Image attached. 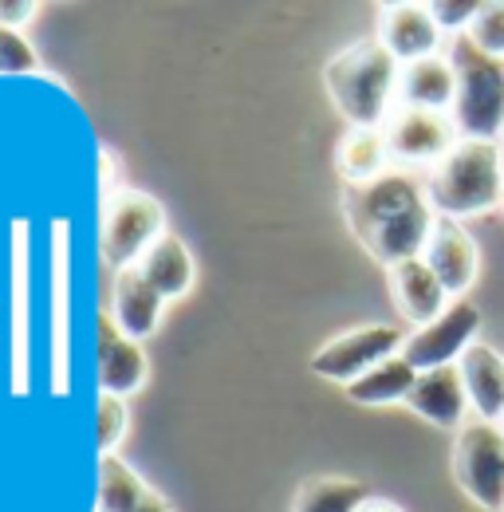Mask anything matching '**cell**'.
<instances>
[{"instance_id": "cell-6", "label": "cell", "mask_w": 504, "mask_h": 512, "mask_svg": "<svg viewBox=\"0 0 504 512\" xmlns=\"http://www.w3.org/2000/svg\"><path fill=\"white\" fill-rule=\"evenodd\" d=\"M453 477L473 505L504 512V430L493 422H465L453 446Z\"/></svg>"}, {"instance_id": "cell-29", "label": "cell", "mask_w": 504, "mask_h": 512, "mask_svg": "<svg viewBox=\"0 0 504 512\" xmlns=\"http://www.w3.org/2000/svg\"><path fill=\"white\" fill-rule=\"evenodd\" d=\"M359 512H402V509H398L394 501H382V497H371V501H367V505H363Z\"/></svg>"}, {"instance_id": "cell-17", "label": "cell", "mask_w": 504, "mask_h": 512, "mask_svg": "<svg viewBox=\"0 0 504 512\" xmlns=\"http://www.w3.org/2000/svg\"><path fill=\"white\" fill-rule=\"evenodd\" d=\"M461 383L469 394V406L481 422H504V355L493 351L489 343H473L461 355Z\"/></svg>"}, {"instance_id": "cell-18", "label": "cell", "mask_w": 504, "mask_h": 512, "mask_svg": "<svg viewBox=\"0 0 504 512\" xmlns=\"http://www.w3.org/2000/svg\"><path fill=\"white\" fill-rule=\"evenodd\" d=\"M134 268L150 280V288H154L166 304L189 296V292H193V280H197L193 253L186 249V241H182V237H174V233H166L162 241H154V249L142 256Z\"/></svg>"}, {"instance_id": "cell-28", "label": "cell", "mask_w": 504, "mask_h": 512, "mask_svg": "<svg viewBox=\"0 0 504 512\" xmlns=\"http://www.w3.org/2000/svg\"><path fill=\"white\" fill-rule=\"evenodd\" d=\"M138 512H174V509H170V501H166V497H158V493H150V497H146V501L138 505Z\"/></svg>"}, {"instance_id": "cell-25", "label": "cell", "mask_w": 504, "mask_h": 512, "mask_svg": "<svg viewBox=\"0 0 504 512\" xmlns=\"http://www.w3.org/2000/svg\"><path fill=\"white\" fill-rule=\"evenodd\" d=\"M0 71H4V75H28V71H40V60H36L32 44H28L20 32L0 28Z\"/></svg>"}, {"instance_id": "cell-30", "label": "cell", "mask_w": 504, "mask_h": 512, "mask_svg": "<svg viewBox=\"0 0 504 512\" xmlns=\"http://www.w3.org/2000/svg\"><path fill=\"white\" fill-rule=\"evenodd\" d=\"M501 430H504V422H501Z\"/></svg>"}, {"instance_id": "cell-15", "label": "cell", "mask_w": 504, "mask_h": 512, "mask_svg": "<svg viewBox=\"0 0 504 512\" xmlns=\"http://www.w3.org/2000/svg\"><path fill=\"white\" fill-rule=\"evenodd\" d=\"M406 406L438 430H461L469 422V410H473L465 383H461V367L453 363V367H438V371H422Z\"/></svg>"}, {"instance_id": "cell-10", "label": "cell", "mask_w": 504, "mask_h": 512, "mask_svg": "<svg viewBox=\"0 0 504 512\" xmlns=\"http://www.w3.org/2000/svg\"><path fill=\"white\" fill-rule=\"evenodd\" d=\"M375 40L398 64H414L441 52V28L430 4H382Z\"/></svg>"}, {"instance_id": "cell-26", "label": "cell", "mask_w": 504, "mask_h": 512, "mask_svg": "<svg viewBox=\"0 0 504 512\" xmlns=\"http://www.w3.org/2000/svg\"><path fill=\"white\" fill-rule=\"evenodd\" d=\"M481 4H485V0H430V12H434L441 32L461 36V32H469V24H473V16L481 12Z\"/></svg>"}, {"instance_id": "cell-24", "label": "cell", "mask_w": 504, "mask_h": 512, "mask_svg": "<svg viewBox=\"0 0 504 512\" xmlns=\"http://www.w3.org/2000/svg\"><path fill=\"white\" fill-rule=\"evenodd\" d=\"M465 36H469L485 56L504 60V0H485Z\"/></svg>"}, {"instance_id": "cell-7", "label": "cell", "mask_w": 504, "mask_h": 512, "mask_svg": "<svg viewBox=\"0 0 504 512\" xmlns=\"http://www.w3.org/2000/svg\"><path fill=\"white\" fill-rule=\"evenodd\" d=\"M382 138H386V150H390V166L406 170V174H414V170L430 174L441 158L461 142L453 115L418 111V107H394L386 127H382Z\"/></svg>"}, {"instance_id": "cell-22", "label": "cell", "mask_w": 504, "mask_h": 512, "mask_svg": "<svg viewBox=\"0 0 504 512\" xmlns=\"http://www.w3.org/2000/svg\"><path fill=\"white\" fill-rule=\"evenodd\" d=\"M371 501V489L363 481L347 477H312L300 485L292 512H359Z\"/></svg>"}, {"instance_id": "cell-9", "label": "cell", "mask_w": 504, "mask_h": 512, "mask_svg": "<svg viewBox=\"0 0 504 512\" xmlns=\"http://www.w3.org/2000/svg\"><path fill=\"white\" fill-rule=\"evenodd\" d=\"M477 331H481V308H477L473 300H453L438 320L406 331L402 359H406L418 375H422V371H438V367H453V363H461V355L477 343Z\"/></svg>"}, {"instance_id": "cell-13", "label": "cell", "mask_w": 504, "mask_h": 512, "mask_svg": "<svg viewBox=\"0 0 504 512\" xmlns=\"http://www.w3.org/2000/svg\"><path fill=\"white\" fill-rule=\"evenodd\" d=\"M166 312V300L150 288V280L138 272V268H123L111 276V292H107V316L111 323L130 335V339H150L162 323Z\"/></svg>"}, {"instance_id": "cell-14", "label": "cell", "mask_w": 504, "mask_h": 512, "mask_svg": "<svg viewBox=\"0 0 504 512\" xmlns=\"http://www.w3.org/2000/svg\"><path fill=\"white\" fill-rule=\"evenodd\" d=\"M390 272V296H394V308L398 316L410 323V327H426L430 320H438L441 312L453 304L449 292L441 288V280L434 276V268L414 256V260H402Z\"/></svg>"}, {"instance_id": "cell-23", "label": "cell", "mask_w": 504, "mask_h": 512, "mask_svg": "<svg viewBox=\"0 0 504 512\" xmlns=\"http://www.w3.org/2000/svg\"><path fill=\"white\" fill-rule=\"evenodd\" d=\"M126 430H130V406H126V398L99 394V402H95V446H99V457H111L115 449L123 446Z\"/></svg>"}, {"instance_id": "cell-21", "label": "cell", "mask_w": 504, "mask_h": 512, "mask_svg": "<svg viewBox=\"0 0 504 512\" xmlns=\"http://www.w3.org/2000/svg\"><path fill=\"white\" fill-rule=\"evenodd\" d=\"M154 489L126 465L123 457H99V489H95V512H138V505Z\"/></svg>"}, {"instance_id": "cell-27", "label": "cell", "mask_w": 504, "mask_h": 512, "mask_svg": "<svg viewBox=\"0 0 504 512\" xmlns=\"http://www.w3.org/2000/svg\"><path fill=\"white\" fill-rule=\"evenodd\" d=\"M40 16V0H0V28L20 32Z\"/></svg>"}, {"instance_id": "cell-4", "label": "cell", "mask_w": 504, "mask_h": 512, "mask_svg": "<svg viewBox=\"0 0 504 512\" xmlns=\"http://www.w3.org/2000/svg\"><path fill=\"white\" fill-rule=\"evenodd\" d=\"M449 64L457 71V99L453 123L457 134L469 142H501L504 138V60L485 56L465 32L445 48Z\"/></svg>"}, {"instance_id": "cell-11", "label": "cell", "mask_w": 504, "mask_h": 512, "mask_svg": "<svg viewBox=\"0 0 504 512\" xmlns=\"http://www.w3.org/2000/svg\"><path fill=\"white\" fill-rule=\"evenodd\" d=\"M422 260L434 268V276L441 280V288L449 292V300H465V292L473 288L477 268H481L477 241L465 233L461 221H449V217H438Z\"/></svg>"}, {"instance_id": "cell-20", "label": "cell", "mask_w": 504, "mask_h": 512, "mask_svg": "<svg viewBox=\"0 0 504 512\" xmlns=\"http://www.w3.org/2000/svg\"><path fill=\"white\" fill-rule=\"evenodd\" d=\"M414 383H418V371H414L402 355H394V359L378 363L375 371H367L363 379H355V383L343 386V390H347V398L359 402V406H394V402L406 406Z\"/></svg>"}, {"instance_id": "cell-16", "label": "cell", "mask_w": 504, "mask_h": 512, "mask_svg": "<svg viewBox=\"0 0 504 512\" xmlns=\"http://www.w3.org/2000/svg\"><path fill=\"white\" fill-rule=\"evenodd\" d=\"M457 99V71L449 56H426L414 64H402L398 71V107H418V111H453Z\"/></svg>"}, {"instance_id": "cell-5", "label": "cell", "mask_w": 504, "mask_h": 512, "mask_svg": "<svg viewBox=\"0 0 504 512\" xmlns=\"http://www.w3.org/2000/svg\"><path fill=\"white\" fill-rule=\"evenodd\" d=\"M166 229V209L158 197H150L146 190H119L103 193L99 205V256L107 268L123 272L134 268L142 256L154 249V241H162Z\"/></svg>"}, {"instance_id": "cell-19", "label": "cell", "mask_w": 504, "mask_h": 512, "mask_svg": "<svg viewBox=\"0 0 504 512\" xmlns=\"http://www.w3.org/2000/svg\"><path fill=\"white\" fill-rule=\"evenodd\" d=\"M335 166L343 174V186H363V182L382 178L386 170H394L382 130L347 127V134L335 146Z\"/></svg>"}, {"instance_id": "cell-1", "label": "cell", "mask_w": 504, "mask_h": 512, "mask_svg": "<svg viewBox=\"0 0 504 512\" xmlns=\"http://www.w3.org/2000/svg\"><path fill=\"white\" fill-rule=\"evenodd\" d=\"M343 217L355 241L386 268L426 253V241L438 225L426 182L406 170H386L375 182L343 186Z\"/></svg>"}, {"instance_id": "cell-3", "label": "cell", "mask_w": 504, "mask_h": 512, "mask_svg": "<svg viewBox=\"0 0 504 512\" xmlns=\"http://www.w3.org/2000/svg\"><path fill=\"white\" fill-rule=\"evenodd\" d=\"M422 182L430 209L449 221H465L485 209H497L504 205V146L461 138Z\"/></svg>"}, {"instance_id": "cell-12", "label": "cell", "mask_w": 504, "mask_h": 512, "mask_svg": "<svg viewBox=\"0 0 504 512\" xmlns=\"http://www.w3.org/2000/svg\"><path fill=\"white\" fill-rule=\"evenodd\" d=\"M95 375H99V390L103 394H115V398H130L138 394L146 379H150V359L142 351L138 339L123 335L107 308L99 316V359H95Z\"/></svg>"}, {"instance_id": "cell-31", "label": "cell", "mask_w": 504, "mask_h": 512, "mask_svg": "<svg viewBox=\"0 0 504 512\" xmlns=\"http://www.w3.org/2000/svg\"><path fill=\"white\" fill-rule=\"evenodd\" d=\"M501 146H504V138H501Z\"/></svg>"}, {"instance_id": "cell-2", "label": "cell", "mask_w": 504, "mask_h": 512, "mask_svg": "<svg viewBox=\"0 0 504 512\" xmlns=\"http://www.w3.org/2000/svg\"><path fill=\"white\" fill-rule=\"evenodd\" d=\"M398 71L402 64L378 40H359L327 60L323 87L347 127L382 130L398 107Z\"/></svg>"}, {"instance_id": "cell-8", "label": "cell", "mask_w": 504, "mask_h": 512, "mask_svg": "<svg viewBox=\"0 0 504 512\" xmlns=\"http://www.w3.org/2000/svg\"><path fill=\"white\" fill-rule=\"evenodd\" d=\"M406 331L390 327V323H363L351 327L335 339H327L312 355V375L327 379V383L351 386L355 379H363L367 371H375L378 363L402 355Z\"/></svg>"}]
</instances>
